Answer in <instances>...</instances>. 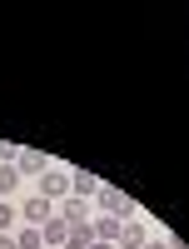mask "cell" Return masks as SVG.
I'll list each match as a JSON object with an SVG mask.
<instances>
[{
    "mask_svg": "<svg viewBox=\"0 0 189 249\" xmlns=\"http://www.w3.org/2000/svg\"><path fill=\"white\" fill-rule=\"evenodd\" d=\"M95 204L104 214H135V199L124 195V190H115V184H100V195H95Z\"/></svg>",
    "mask_w": 189,
    "mask_h": 249,
    "instance_id": "1",
    "label": "cell"
},
{
    "mask_svg": "<svg viewBox=\"0 0 189 249\" xmlns=\"http://www.w3.org/2000/svg\"><path fill=\"white\" fill-rule=\"evenodd\" d=\"M35 195H40V199H50V204H55V199H70V175H65V170H45Z\"/></svg>",
    "mask_w": 189,
    "mask_h": 249,
    "instance_id": "2",
    "label": "cell"
},
{
    "mask_svg": "<svg viewBox=\"0 0 189 249\" xmlns=\"http://www.w3.org/2000/svg\"><path fill=\"white\" fill-rule=\"evenodd\" d=\"M20 219H30V230H40L45 219H55V204H50V199H40V195H30L25 204H20Z\"/></svg>",
    "mask_w": 189,
    "mask_h": 249,
    "instance_id": "3",
    "label": "cell"
},
{
    "mask_svg": "<svg viewBox=\"0 0 189 249\" xmlns=\"http://www.w3.org/2000/svg\"><path fill=\"white\" fill-rule=\"evenodd\" d=\"M15 170H20V179H30V175H45V170H50V155H45V150H20Z\"/></svg>",
    "mask_w": 189,
    "mask_h": 249,
    "instance_id": "4",
    "label": "cell"
},
{
    "mask_svg": "<svg viewBox=\"0 0 189 249\" xmlns=\"http://www.w3.org/2000/svg\"><path fill=\"white\" fill-rule=\"evenodd\" d=\"M65 239H70V224L60 219V214H55V219H45V224H40V249H60V244H65Z\"/></svg>",
    "mask_w": 189,
    "mask_h": 249,
    "instance_id": "5",
    "label": "cell"
},
{
    "mask_svg": "<svg viewBox=\"0 0 189 249\" xmlns=\"http://www.w3.org/2000/svg\"><path fill=\"white\" fill-rule=\"evenodd\" d=\"M70 195H75V199H95V195H100V179H95L90 170H75V175H70Z\"/></svg>",
    "mask_w": 189,
    "mask_h": 249,
    "instance_id": "6",
    "label": "cell"
},
{
    "mask_svg": "<svg viewBox=\"0 0 189 249\" xmlns=\"http://www.w3.org/2000/svg\"><path fill=\"white\" fill-rule=\"evenodd\" d=\"M144 239H150V234H144V224H139V219H124V224H120V239H115V249H139Z\"/></svg>",
    "mask_w": 189,
    "mask_h": 249,
    "instance_id": "7",
    "label": "cell"
},
{
    "mask_svg": "<svg viewBox=\"0 0 189 249\" xmlns=\"http://www.w3.org/2000/svg\"><path fill=\"white\" fill-rule=\"evenodd\" d=\"M120 224H124V219H110V214H104V219H90L95 244H115V239H120Z\"/></svg>",
    "mask_w": 189,
    "mask_h": 249,
    "instance_id": "8",
    "label": "cell"
},
{
    "mask_svg": "<svg viewBox=\"0 0 189 249\" xmlns=\"http://www.w3.org/2000/svg\"><path fill=\"white\" fill-rule=\"evenodd\" d=\"M85 214H90V204H85V199H75V195H70V199H60V219H65V224H85Z\"/></svg>",
    "mask_w": 189,
    "mask_h": 249,
    "instance_id": "9",
    "label": "cell"
},
{
    "mask_svg": "<svg viewBox=\"0 0 189 249\" xmlns=\"http://www.w3.org/2000/svg\"><path fill=\"white\" fill-rule=\"evenodd\" d=\"M10 190H20V170L15 164H0V195H10Z\"/></svg>",
    "mask_w": 189,
    "mask_h": 249,
    "instance_id": "10",
    "label": "cell"
},
{
    "mask_svg": "<svg viewBox=\"0 0 189 249\" xmlns=\"http://www.w3.org/2000/svg\"><path fill=\"white\" fill-rule=\"evenodd\" d=\"M15 249H40V230H30V224H25V230L15 234Z\"/></svg>",
    "mask_w": 189,
    "mask_h": 249,
    "instance_id": "11",
    "label": "cell"
},
{
    "mask_svg": "<svg viewBox=\"0 0 189 249\" xmlns=\"http://www.w3.org/2000/svg\"><path fill=\"white\" fill-rule=\"evenodd\" d=\"M20 160V144H10V140H0V164H15Z\"/></svg>",
    "mask_w": 189,
    "mask_h": 249,
    "instance_id": "12",
    "label": "cell"
},
{
    "mask_svg": "<svg viewBox=\"0 0 189 249\" xmlns=\"http://www.w3.org/2000/svg\"><path fill=\"white\" fill-rule=\"evenodd\" d=\"M10 224H15V210H10V204H5V199H0V234H5V230H10Z\"/></svg>",
    "mask_w": 189,
    "mask_h": 249,
    "instance_id": "13",
    "label": "cell"
},
{
    "mask_svg": "<svg viewBox=\"0 0 189 249\" xmlns=\"http://www.w3.org/2000/svg\"><path fill=\"white\" fill-rule=\"evenodd\" d=\"M139 249H174V239H144Z\"/></svg>",
    "mask_w": 189,
    "mask_h": 249,
    "instance_id": "14",
    "label": "cell"
},
{
    "mask_svg": "<svg viewBox=\"0 0 189 249\" xmlns=\"http://www.w3.org/2000/svg\"><path fill=\"white\" fill-rule=\"evenodd\" d=\"M0 249H15V234H0Z\"/></svg>",
    "mask_w": 189,
    "mask_h": 249,
    "instance_id": "15",
    "label": "cell"
},
{
    "mask_svg": "<svg viewBox=\"0 0 189 249\" xmlns=\"http://www.w3.org/2000/svg\"><path fill=\"white\" fill-rule=\"evenodd\" d=\"M90 249H115V244H90Z\"/></svg>",
    "mask_w": 189,
    "mask_h": 249,
    "instance_id": "16",
    "label": "cell"
},
{
    "mask_svg": "<svg viewBox=\"0 0 189 249\" xmlns=\"http://www.w3.org/2000/svg\"><path fill=\"white\" fill-rule=\"evenodd\" d=\"M60 249H75V244H60Z\"/></svg>",
    "mask_w": 189,
    "mask_h": 249,
    "instance_id": "17",
    "label": "cell"
}]
</instances>
